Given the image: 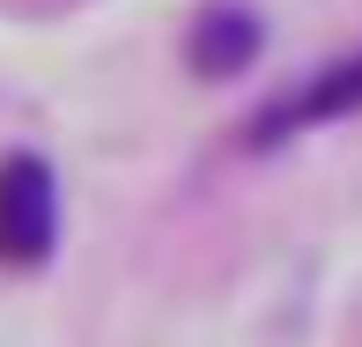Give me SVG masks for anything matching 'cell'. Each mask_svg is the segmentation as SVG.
Wrapping results in <instances>:
<instances>
[{
    "label": "cell",
    "instance_id": "2",
    "mask_svg": "<svg viewBox=\"0 0 362 347\" xmlns=\"http://www.w3.org/2000/svg\"><path fill=\"white\" fill-rule=\"evenodd\" d=\"M348 111H362V52L333 59V67H325V74H310L303 89L274 96V104L252 119V148H281V141H296V134H303V126L348 119Z\"/></svg>",
    "mask_w": 362,
    "mask_h": 347
},
{
    "label": "cell",
    "instance_id": "3",
    "mask_svg": "<svg viewBox=\"0 0 362 347\" xmlns=\"http://www.w3.org/2000/svg\"><path fill=\"white\" fill-rule=\"evenodd\" d=\"M259 15L252 8H237V0H215V8H200V23H192V74H207V81H229V74H244L259 59Z\"/></svg>",
    "mask_w": 362,
    "mask_h": 347
},
{
    "label": "cell",
    "instance_id": "1",
    "mask_svg": "<svg viewBox=\"0 0 362 347\" xmlns=\"http://www.w3.org/2000/svg\"><path fill=\"white\" fill-rule=\"evenodd\" d=\"M59 244V185L37 155H0V259L45 266Z\"/></svg>",
    "mask_w": 362,
    "mask_h": 347
}]
</instances>
